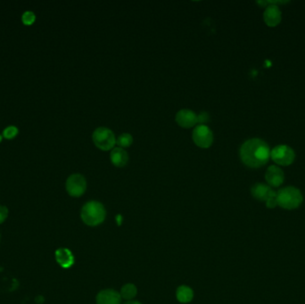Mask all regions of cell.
<instances>
[{
  "label": "cell",
  "mask_w": 305,
  "mask_h": 304,
  "mask_svg": "<svg viewBox=\"0 0 305 304\" xmlns=\"http://www.w3.org/2000/svg\"><path fill=\"white\" fill-rule=\"evenodd\" d=\"M288 3V1H281V0H274V1H258L257 4H261L263 6H267V5H270V4H286Z\"/></svg>",
  "instance_id": "44dd1931"
},
{
  "label": "cell",
  "mask_w": 305,
  "mask_h": 304,
  "mask_svg": "<svg viewBox=\"0 0 305 304\" xmlns=\"http://www.w3.org/2000/svg\"><path fill=\"white\" fill-rule=\"evenodd\" d=\"M80 216L86 225L96 227L100 225L105 221L106 209L101 203L97 201H90L85 203L84 206L81 209Z\"/></svg>",
  "instance_id": "7a4b0ae2"
},
{
  "label": "cell",
  "mask_w": 305,
  "mask_h": 304,
  "mask_svg": "<svg viewBox=\"0 0 305 304\" xmlns=\"http://www.w3.org/2000/svg\"><path fill=\"white\" fill-rule=\"evenodd\" d=\"M263 20L268 26L279 25L282 20V13L277 4H270L266 6L263 13Z\"/></svg>",
  "instance_id": "9c48e42d"
},
{
  "label": "cell",
  "mask_w": 305,
  "mask_h": 304,
  "mask_svg": "<svg viewBox=\"0 0 305 304\" xmlns=\"http://www.w3.org/2000/svg\"><path fill=\"white\" fill-rule=\"evenodd\" d=\"M18 134V128L15 126H8L5 128L3 131V136L6 139H12L13 137H16Z\"/></svg>",
  "instance_id": "d6986e66"
},
{
  "label": "cell",
  "mask_w": 305,
  "mask_h": 304,
  "mask_svg": "<svg viewBox=\"0 0 305 304\" xmlns=\"http://www.w3.org/2000/svg\"><path fill=\"white\" fill-rule=\"evenodd\" d=\"M56 260L63 269H69L74 264V256L66 248H60L56 251Z\"/></svg>",
  "instance_id": "4fadbf2b"
},
{
  "label": "cell",
  "mask_w": 305,
  "mask_h": 304,
  "mask_svg": "<svg viewBox=\"0 0 305 304\" xmlns=\"http://www.w3.org/2000/svg\"><path fill=\"white\" fill-rule=\"evenodd\" d=\"M94 145L102 151H110L115 148L116 137L110 128L99 127L94 130L92 135Z\"/></svg>",
  "instance_id": "277c9868"
},
{
  "label": "cell",
  "mask_w": 305,
  "mask_h": 304,
  "mask_svg": "<svg viewBox=\"0 0 305 304\" xmlns=\"http://www.w3.org/2000/svg\"><path fill=\"white\" fill-rule=\"evenodd\" d=\"M8 215V210L5 206L0 205V224L3 223Z\"/></svg>",
  "instance_id": "7402d4cb"
},
{
  "label": "cell",
  "mask_w": 305,
  "mask_h": 304,
  "mask_svg": "<svg viewBox=\"0 0 305 304\" xmlns=\"http://www.w3.org/2000/svg\"><path fill=\"white\" fill-rule=\"evenodd\" d=\"M265 180L269 185L278 187L283 184L285 174L283 171L277 165H270L266 172Z\"/></svg>",
  "instance_id": "30bf717a"
},
{
  "label": "cell",
  "mask_w": 305,
  "mask_h": 304,
  "mask_svg": "<svg viewBox=\"0 0 305 304\" xmlns=\"http://www.w3.org/2000/svg\"><path fill=\"white\" fill-rule=\"evenodd\" d=\"M239 154L242 163L245 166L262 167L270 160V146L261 138H251L241 146Z\"/></svg>",
  "instance_id": "6da1fadb"
},
{
  "label": "cell",
  "mask_w": 305,
  "mask_h": 304,
  "mask_svg": "<svg viewBox=\"0 0 305 304\" xmlns=\"http://www.w3.org/2000/svg\"><path fill=\"white\" fill-rule=\"evenodd\" d=\"M209 120H210V116L205 112H203L200 115H197V123H199V125H205L206 122H209Z\"/></svg>",
  "instance_id": "ffe728a7"
},
{
  "label": "cell",
  "mask_w": 305,
  "mask_h": 304,
  "mask_svg": "<svg viewBox=\"0 0 305 304\" xmlns=\"http://www.w3.org/2000/svg\"><path fill=\"white\" fill-rule=\"evenodd\" d=\"M124 304H141V303L137 302V301H128V302H126Z\"/></svg>",
  "instance_id": "cb8c5ba5"
},
{
  "label": "cell",
  "mask_w": 305,
  "mask_h": 304,
  "mask_svg": "<svg viewBox=\"0 0 305 304\" xmlns=\"http://www.w3.org/2000/svg\"><path fill=\"white\" fill-rule=\"evenodd\" d=\"M175 120L178 125L182 128H192L195 124H197V115L189 109H182L179 111Z\"/></svg>",
  "instance_id": "ba28073f"
},
{
  "label": "cell",
  "mask_w": 305,
  "mask_h": 304,
  "mask_svg": "<svg viewBox=\"0 0 305 304\" xmlns=\"http://www.w3.org/2000/svg\"><path fill=\"white\" fill-rule=\"evenodd\" d=\"M192 138L200 148H209L213 143V134L206 125H197L193 130Z\"/></svg>",
  "instance_id": "8992f818"
},
{
  "label": "cell",
  "mask_w": 305,
  "mask_h": 304,
  "mask_svg": "<svg viewBox=\"0 0 305 304\" xmlns=\"http://www.w3.org/2000/svg\"><path fill=\"white\" fill-rule=\"evenodd\" d=\"M133 143V137L130 134L128 133H123L122 135H120L118 138L116 139V144L119 146V147L125 148L131 146Z\"/></svg>",
  "instance_id": "e0dca14e"
},
{
  "label": "cell",
  "mask_w": 305,
  "mask_h": 304,
  "mask_svg": "<svg viewBox=\"0 0 305 304\" xmlns=\"http://www.w3.org/2000/svg\"><path fill=\"white\" fill-rule=\"evenodd\" d=\"M270 158L279 165L289 166L296 159V153L290 146L279 145L270 150Z\"/></svg>",
  "instance_id": "5b68a950"
},
{
  "label": "cell",
  "mask_w": 305,
  "mask_h": 304,
  "mask_svg": "<svg viewBox=\"0 0 305 304\" xmlns=\"http://www.w3.org/2000/svg\"><path fill=\"white\" fill-rule=\"evenodd\" d=\"M122 296L114 289L103 290L97 296V304H121Z\"/></svg>",
  "instance_id": "8fae6325"
},
{
  "label": "cell",
  "mask_w": 305,
  "mask_h": 304,
  "mask_svg": "<svg viewBox=\"0 0 305 304\" xmlns=\"http://www.w3.org/2000/svg\"><path fill=\"white\" fill-rule=\"evenodd\" d=\"M66 191L72 197H80L87 189V181L81 174H72L67 179Z\"/></svg>",
  "instance_id": "52a82bcc"
},
{
  "label": "cell",
  "mask_w": 305,
  "mask_h": 304,
  "mask_svg": "<svg viewBox=\"0 0 305 304\" xmlns=\"http://www.w3.org/2000/svg\"><path fill=\"white\" fill-rule=\"evenodd\" d=\"M304 196L300 190L295 186H287L277 192L278 205L286 210H294L301 205Z\"/></svg>",
  "instance_id": "3957f363"
},
{
  "label": "cell",
  "mask_w": 305,
  "mask_h": 304,
  "mask_svg": "<svg viewBox=\"0 0 305 304\" xmlns=\"http://www.w3.org/2000/svg\"><path fill=\"white\" fill-rule=\"evenodd\" d=\"M2 141V136L0 135V142Z\"/></svg>",
  "instance_id": "d4e9b609"
},
{
  "label": "cell",
  "mask_w": 305,
  "mask_h": 304,
  "mask_svg": "<svg viewBox=\"0 0 305 304\" xmlns=\"http://www.w3.org/2000/svg\"><path fill=\"white\" fill-rule=\"evenodd\" d=\"M251 192L254 198L259 201H265V202L271 196L277 194V192H275L274 190L270 188V185H265L262 183H257L253 185Z\"/></svg>",
  "instance_id": "7c38bea8"
},
{
  "label": "cell",
  "mask_w": 305,
  "mask_h": 304,
  "mask_svg": "<svg viewBox=\"0 0 305 304\" xmlns=\"http://www.w3.org/2000/svg\"><path fill=\"white\" fill-rule=\"evenodd\" d=\"M137 287L133 284H127L122 287L120 295L122 296V298H123L125 300L131 301V299L137 296Z\"/></svg>",
  "instance_id": "2e32d148"
},
{
  "label": "cell",
  "mask_w": 305,
  "mask_h": 304,
  "mask_svg": "<svg viewBox=\"0 0 305 304\" xmlns=\"http://www.w3.org/2000/svg\"><path fill=\"white\" fill-rule=\"evenodd\" d=\"M35 13L31 11H26L22 14V21L25 25H31L33 22H35Z\"/></svg>",
  "instance_id": "ac0fdd59"
},
{
  "label": "cell",
  "mask_w": 305,
  "mask_h": 304,
  "mask_svg": "<svg viewBox=\"0 0 305 304\" xmlns=\"http://www.w3.org/2000/svg\"><path fill=\"white\" fill-rule=\"evenodd\" d=\"M266 205H267V207L270 208V209H273V208L276 207V206L278 205V202H277V194L273 195V196H271L270 198L268 199V200L266 201Z\"/></svg>",
  "instance_id": "603a6c76"
},
{
  "label": "cell",
  "mask_w": 305,
  "mask_h": 304,
  "mask_svg": "<svg viewBox=\"0 0 305 304\" xmlns=\"http://www.w3.org/2000/svg\"><path fill=\"white\" fill-rule=\"evenodd\" d=\"M110 160L115 167H124L128 163V153L122 147H115L111 151Z\"/></svg>",
  "instance_id": "5bb4252c"
},
{
  "label": "cell",
  "mask_w": 305,
  "mask_h": 304,
  "mask_svg": "<svg viewBox=\"0 0 305 304\" xmlns=\"http://www.w3.org/2000/svg\"><path fill=\"white\" fill-rule=\"evenodd\" d=\"M177 299L182 304H187L193 300L194 297V292L191 289L190 287L186 286H182L179 287L176 293Z\"/></svg>",
  "instance_id": "9a60e30c"
}]
</instances>
